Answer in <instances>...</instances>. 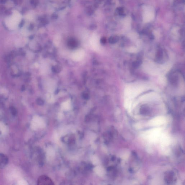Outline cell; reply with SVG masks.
Listing matches in <instances>:
<instances>
[{"mask_svg": "<svg viewBox=\"0 0 185 185\" xmlns=\"http://www.w3.org/2000/svg\"><path fill=\"white\" fill-rule=\"evenodd\" d=\"M164 180L167 185H173L177 182V176L174 172L168 171L164 174Z\"/></svg>", "mask_w": 185, "mask_h": 185, "instance_id": "cell-1", "label": "cell"}, {"mask_svg": "<svg viewBox=\"0 0 185 185\" xmlns=\"http://www.w3.org/2000/svg\"><path fill=\"white\" fill-rule=\"evenodd\" d=\"M84 51L82 49H79L75 51L72 55V58L75 61H81L84 58L85 55Z\"/></svg>", "mask_w": 185, "mask_h": 185, "instance_id": "cell-2", "label": "cell"}, {"mask_svg": "<svg viewBox=\"0 0 185 185\" xmlns=\"http://www.w3.org/2000/svg\"><path fill=\"white\" fill-rule=\"evenodd\" d=\"M8 159L2 154H0V167H3L7 164Z\"/></svg>", "mask_w": 185, "mask_h": 185, "instance_id": "cell-3", "label": "cell"}, {"mask_svg": "<svg viewBox=\"0 0 185 185\" xmlns=\"http://www.w3.org/2000/svg\"><path fill=\"white\" fill-rule=\"evenodd\" d=\"M62 108L64 110H69L71 108V102L70 100H69L63 102L62 104Z\"/></svg>", "mask_w": 185, "mask_h": 185, "instance_id": "cell-4", "label": "cell"}, {"mask_svg": "<svg viewBox=\"0 0 185 185\" xmlns=\"http://www.w3.org/2000/svg\"><path fill=\"white\" fill-rule=\"evenodd\" d=\"M55 152L53 148H48L47 151V155L48 159H52L55 156Z\"/></svg>", "mask_w": 185, "mask_h": 185, "instance_id": "cell-5", "label": "cell"}, {"mask_svg": "<svg viewBox=\"0 0 185 185\" xmlns=\"http://www.w3.org/2000/svg\"><path fill=\"white\" fill-rule=\"evenodd\" d=\"M94 171L99 176H101L103 174V171L100 166H96L94 169Z\"/></svg>", "mask_w": 185, "mask_h": 185, "instance_id": "cell-6", "label": "cell"}, {"mask_svg": "<svg viewBox=\"0 0 185 185\" xmlns=\"http://www.w3.org/2000/svg\"><path fill=\"white\" fill-rule=\"evenodd\" d=\"M91 160L93 164H94V165H96L98 163V159L96 156L93 155V156H92L91 157Z\"/></svg>", "mask_w": 185, "mask_h": 185, "instance_id": "cell-7", "label": "cell"}, {"mask_svg": "<svg viewBox=\"0 0 185 185\" xmlns=\"http://www.w3.org/2000/svg\"><path fill=\"white\" fill-rule=\"evenodd\" d=\"M54 138H55V140L56 141H57L58 140L59 136L56 133H55V134H54Z\"/></svg>", "mask_w": 185, "mask_h": 185, "instance_id": "cell-8", "label": "cell"}]
</instances>
